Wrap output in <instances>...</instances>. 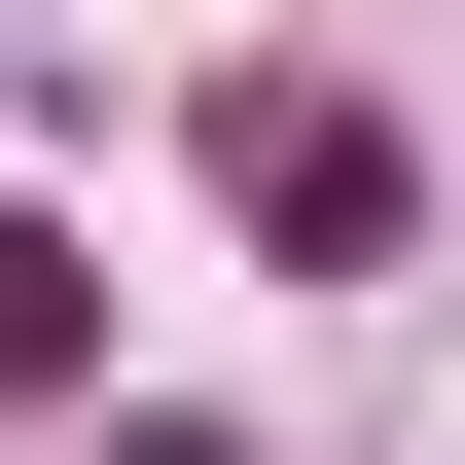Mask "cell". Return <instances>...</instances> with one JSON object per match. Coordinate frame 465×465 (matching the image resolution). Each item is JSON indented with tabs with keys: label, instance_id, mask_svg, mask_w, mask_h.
Wrapping results in <instances>:
<instances>
[{
	"label": "cell",
	"instance_id": "cell-2",
	"mask_svg": "<svg viewBox=\"0 0 465 465\" xmlns=\"http://www.w3.org/2000/svg\"><path fill=\"white\" fill-rule=\"evenodd\" d=\"M72 358H108V251H72V215H0V394H72Z\"/></svg>",
	"mask_w": 465,
	"mask_h": 465
},
{
	"label": "cell",
	"instance_id": "cell-1",
	"mask_svg": "<svg viewBox=\"0 0 465 465\" xmlns=\"http://www.w3.org/2000/svg\"><path fill=\"white\" fill-rule=\"evenodd\" d=\"M215 179H251V251H394V108H358V72H251Z\"/></svg>",
	"mask_w": 465,
	"mask_h": 465
},
{
	"label": "cell",
	"instance_id": "cell-3",
	"mask_svg": "<svg viewBox=\"0 0 465 465\" xmlns=\"http://www.w3.org/2000/svg\"><path fill=\"white\" fill-rule=\"evenodd\" d=\"M108 465H215V430H108Z\"/></svg>",
	"mask_w": 465,
	"mask_h": 465
}]
</instances>
